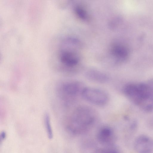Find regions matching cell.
Segmentation results:
<instances>
[{
	"mask_svg": "<svg viewBox=\"0 0 153 153\" xmlns=\"http://www.w3.org/2000/svg\"><path fill=\"white\" fill-rule=\"evenodd\" d=\"M97 114L92 108L82 106L78 107L68 118L66 127L74 135L84 134L90 129L95 121Z\"/></svg>",
	"mask_w": 153,
	"mask_h": 153,
	"instance_id": "obj_1",
	"label": "cell"
},
{
	"mask_svg": "<svg viewBox=\"0 0 153 153\" xmlns=\"http://www.w3.org/2000/svg\"><path fill=\"white\" fill-rule=\"evenodd\" d=\"M85 87L78 81H71L62 83L58 86L57 96L65 105H68L79 94L82 96V91Z\"/></svg>",
	"mask_w": 153,
	"mask_h": 153,
	"instance_id": "obj_2",
	"label": "cell"
},
{
	"mask_svg": "<svg viewBox=\"0 0 153 153\" xmlns=\"http://www.w3.org/2000/svg\"><path fill=\"white\" fill-rule=\"evenodd\" d=\"M82 96L89 102L98 106L106 105L109 100L108 95L105 91L93 87H85L82 91Z\"/></svg>",
	"mask_w": 153,
	"mask_h": 153,
	"instance_id": "obj_3",
	"label": "cell"
},
{
	"mask_svg": "<svg viewBox=\"0 0 153 153\" xmlns=\"http://www.w3.org/2000/svg\"><path fill=\"white\" fill-rule=\"evenodd\" d=\"M57 55L59 62L65 69L74 67L79 62V59L76 55L68 50L62 44L59 48Z\"/></svg>",
	"mask_w": 153,
	"mask_h": 153,
	"instance_id": "obj_4",
	"label": "cell"
},
{
	"mask_svg": "<svg viewBox=\"0 0 153 153\" xmlns=\"http://www.w3.org/2000/svg\"><path fill=\"white\" fill-rule=\"evenodd\" d=\"M134 146L137 153H151L153 151V140L147 135H140L135 140Z\"/></svg>",
	"mask_w": 153,
	"mask_h": 153,
	"instance_id": "obj_5",
	"label": "cell"
},
{
	"mask_svg": "<svg viewBox=\"0 0 153 153\" xmlns=\"http://www.w3.org/2000/svg\"><path fill=\"white\" fill-rule=\"evenodd\" d=\"M97 138L100 143L106 146H112L116 139L113 129L107 126L103 127L99 130Z\"/></svg>",
	"mask_w": 153,
	"mask_h": 153,
	"instance_id": "obj_6",
	"label": "cell"
},
{
	"mask_svg": "<svg viewBox=\"0 0 153 153\" xmlns=\"http://www.w3.org/2000/svg\"><path fill=\"white\" fill-rule=\"evenodd\" d=\"M85 75L87 79L97 83H105L110 79L109 76L108 74L97 70L88 71L86 73Z\"/></svg>",
	"mask_w": 153,
	"mask_h": 153,
	"instance_id": "obj_7",
	"label": "cell"
},
{
	"mask_svg": "<svg viewBox=\"0 0 153 153\" xmlns=\"http://www.w3.org/2000/svg\"><path fill=\"white\" fill-rule=\"evenodd\" d=\"M111 52L115 58L120 61L125 60L128 53L126 48L119 44H114L113 45L111 48Z\"/></svg>",
	"mask_w": 153,
	"mask_h": 153,
	"instance_id": "obj_8",
	"label": "cell"
},
{
	"mask_svg": "<svg viewBox=\"0 0 153 153\" xmlns=\"http://www.w3.org/2000/svg\"><path fill=\"white\" fill-rule=\"evenodd\" d=\"M44 123L48 138L51 139L53 137V133L49 115L46 114L44 116Z\"/></svg>",
	"mask_w": 153,
	"mask_h": 153,
	"instance_id": "obj_9",
	"label": "cell"
},
{
	"mask_svg": "<svg viewBox=\"0 0 153 153\" xmlns=\"http://www.w3.org/2000/svg\"><path fill=\"white\" fill-rule=\"evenodd\" d=\"M94 153H121L120 151L118 148L113 146H106L105 147L97 149Z\"/></svg>",
	"mask_w": 153,
	"mask_h": 153,
	"instance_id": "obj_10",
	"label": "cell"
},
{
	"mask_svg": "<svg viewBox=\"0 0 153 153\" xmlns=\"http://www.w3.org/2000/svg\"><path fill=\"white\" fill-rule=\"evenodd\" d=\"M75 12L77 16L82 20L87 19V14L85 10L82 7L77 6L75 8Z\"/></svg>",
	"mask_w": 153,
	"mask_h": 153,
	"instance_id": "obj_11",
	"label": "cell"
},
{
	"mask_svg": "<svg viewBox=\"0 0 153 153\" xmlns=\"http://www.w3.org/2000/svg\"><path fill=\"white\" fill-rule=\"evenodd\" d=\"M6 136V134L4 131H2L0 134L1 140H3L5 138Z\"/></svg>",
	"mask_w": 153,
	"mask_h": 153,
	"instance_id": "obj_12",
	"label": "cell"
},
{
	"mask_svg": "<svg viewBox=\"0 0 153 153\" xmlns=\"http://www.w3.org/2000/svg\"><path fill=\"white\" fill-rule=\"evenodd\" d=\"M148 83L153 91V81H150Z\"/></svg>",
	"mask_w": 153,
	"mask_h": 153,
	"instance_id": "obj_13",
	"label": "cell"
}]
</instances>
